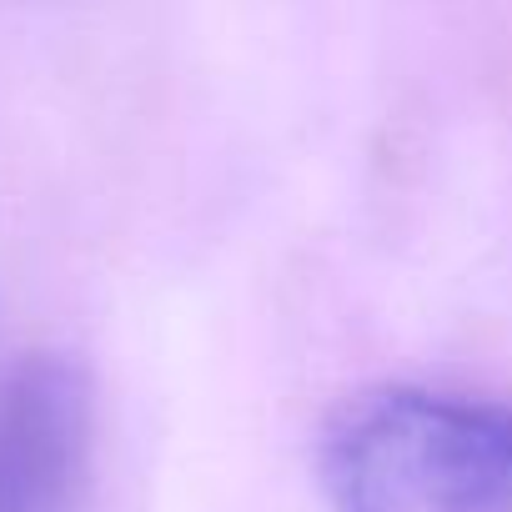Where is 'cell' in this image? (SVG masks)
<instances>
[{
  "label": "cell",
  "mask_w": 512,
  "mask_h": 512,
  "mask_svg": "<svg viewBox=\"0 0 512 512\" xmlns=\"http://www.w3.org/2000/svg\"><path fill=\"white\" fill-rule=\"evenodd\" d=\"M332 512H512V407L377 387L322 442Z\"/></svg>",
  "instance_id": "obj_1"
},
{
  "label": "cell",
  "mask_w": 512,
  "mask_h": 512,
  "mask_svg": "<svg viewBox=\"0 0 512 512\" xmlns=\"http://www.w3.org/2000/svg\"><path fill=\"white\" fill-rule=\"evenodd\" d=\"M96 382L71 352L0 367V512H91Z\"/></svg>",
  "instance_id": "obj_2"
}]
</instances>
